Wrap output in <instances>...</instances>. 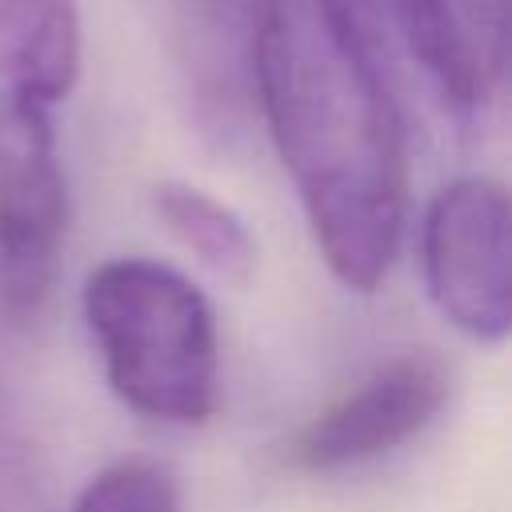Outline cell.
Wrapping results in <instances>:
<instances>
[{"label": "cell", "mask_w": 512, "mask_h": 512, "mask_svg": "<svg viewBox=\"0 0 512 512\" xmlns=\"http://www.w3.org/2000/svg\"><path fill=\"white\" fill-rule=\"evenodd\" d=\"M320 8L400 108L408 92L456 120L492 104L496 88L480 76L448 0H320Z\"/></svg>", "instance_id": "5b68a950"}, {"label": "cell", "mask_w": 512, "mask_h": 512, "mask_svg": "<svg viewBox=\"0 0 512 512\" xmlns=\"http://www.w3.org/2000/svg\"><path fill=\"white\" fill-rule=\"evenodd\" d=\"M68 512H180V488L160 464L124 460L92 476Z\"/></svg>", "instance_id": "9c48e42d"}, {"label": "cell", "mask_w": 512, "mask_h": 512, "mask_svg": "<svg viewBox=\"0 0 512 512\" xmlns=\"http://www.w3.org/2000/svg\"><path fill=\"white\" fill-rule=\"evenodd\" d=\"M452 396V368L436 352H404L316 412L296 444L292 464L304 472H340L380 460L420 436Z\"/></svg>", "instance_id": "8992f818"}, {"label": "cell", "mask_w": 512, "mask_h": 512, "mask_svg": "<svg viewBox=\"0 0 512 512\" xmlns=\"http://www.w3.org/2000/svg\"><path fill=\"white\" fill-rule=\"evenodd\" d=\"M108 388L144 420L196 428L220 404V332L208 296L172 264L112 256L80 292Z\"/></svg>", "instance_id": "3957f363"}, {"label": "cell", "mask_w": 512, "mask_h": 512, "mask_svg": "<svg viewBox=\"0 0 512 512\" xmlns=\"http://www.w3.org/2000/svg\"><path fill=\"white\" fill-rule=\"evenodd\" d=\"M260 0H188L200 100L220 116L248 100V40Z\"/></svg>", "instance_id": "ba28073f"}, {"label": "cell", "mask_w": 512, "mask_h": 512, "mask_svg": "<svg viewBox=\"0 0 512 512\" xmlns=\"http://www.w3.org/2000/svg\"><path fill=\"white\" fill-rule=\"evenodd\" d=\"M508 192L492 176H456L424 208L420 272L436 312L472 344H504L512 324Z\"/></svg>", "instance_id": "277c9868"}, {"label": "cell", "mask_w": 512, "mask_h": 512, "mask_svg": "<svg viewBox=\"0 0 512 512\" xmlns=\"http://www.w3.org/2000/svg\"><path fill=\"white\" fill-rule=\"evenodd\" d=\"M84 72L76 0H0V292L36 308L68 228L56 112Z\"/></svg>", "instance_id": "7a4b0ae2"}, {"label": "cell", "mask_w": 512, "mask_h": 512, "mask_svg": "<svg viewBox=\"0 0 512 512\" xmlns=\"http://www.w3.org/2000/svg\"><path fill=\"white\" fill-rule=\"evenodd\" d=\"M448 4L480 76L500 92L508 72V0H448Z\"/></svg>", "instance_id": "30bf717a"}, {"label": "cell", "mask_w": 512, "mask_h": 512, "mask_svg": "<svg viewBox=\"0 0 512 512\" xmlns=\"http://www.w3.org/2000/svg\"><path fill=\"white\" fill-rule=\"evenodd\" d=\"M248 100L328 272L352 292H376L396 264L408 216L404 108L320 0H260Z\"/></svg>", "instance_id": "6da1fadb"}, {"label": "cell", "mask_w": 512, "mask_h": 512, "mask_svg": "<svg viewBox=\"0 0 512 512\" xmlns=\"http://www.w3.org/2000/svg\"><path fill=\"white\" fill-rule=\"evenodd\" d=\"M152 212L164 232L216 280L248 284L260 264V244L248 220L216 192L192 180H160L152 188Z\"/></svg>", "instance_id": "52a82bcc"}]
</instances>
